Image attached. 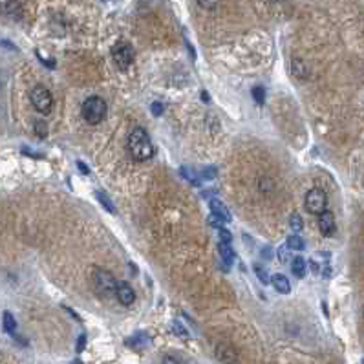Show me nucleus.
Wrapping results in <instances>:
<instances>
[{
  "instance_id": "1",
  "label": "nucleus",
  "mask_w": 364,
  "mask_h": 364,
  "mask_svg": "<svg viewBox=\"0 0 364 364\" xmlns=\"http://www.w3.org/2000/svg\"><path fill=\"white\" fill-rule=\"evenodd\" d=\"M128 150L136 161H149L154 156V147L150 136L143 128H134L128 136Z\"/></svg>"
},
{
  "instance_id": "2",
  "label": "nucleus",
  "mask_w": 364,
  "mask_h": 364,
  "mask_svg": "<svg viewBox=\"0 0 364 364\" xmlns=\"http://www.w3.org/2000/svg\"><path fill=\"white\" fill-rule=\"evenodd\" d=\"M106 112H108V106H106V101L103 97L90 95L86 101L83 103V117L86 119V123L90 125L101 123L103 119L106 117Z\"/></svg>"
},
{
  "instance_id": "3",
  "label": "nucleus",
  "mask_w": 364,
  "mask_h": 364,
  "mask_svg": "<svg viewBox=\"0 0 364 364\" xmlns=\"http://www.w3.org/2000/svg\"><path fill=\"white\" fill-rule=\"evenodd\" d=\"M92 282H93V287H95L97 293L101 295V297H105V299H108V297H114V295H115L117 280H115L114 275H112L110 271H106V269H103V268L93 269Z\"/></svg>"
},
{
  "instance_id": "4",
  "label": "nucleus",
  "mask_w": 364,
  "mask_h": 364,
  "mask_svg": "<svg viewBox=\"0 0 364 364\" xmlns=\"http://www.w3.org/2000/svg\"><path fill=\"white\" fill-rule=\"evenodd\" d=\"M31 105L35 106L37 112H40L42 115H48L52 112L53 106V99L52 93L46 86H35L31 90Z\"/></svg>"
},
{
  "instance_id": "5",
  "label": "nucleus",
  "mask_w": 364,
  "mask_h": 364,
  "mask_svg": "<svg viewBox=\"0 0 364 364\" xmlns=\"http://www.w3.org/2000/svg\"><path fill=\"white\" fill-rule=\"evenodd\" d=\"M134 57H136V53H134V48L128 42H117L114 50H112V59H114L119 70H127L128 66L134 62Z\"/></svg>"
},
{
  "instance_id": "6",
  "label": "nucleus",
  "mask_w": 364,
  "mask_h": 364,
  "mask_svg": "<svg viewBox=\"0 0 364 364\" xmlns=\"http://www.w3.org/2000/svg\"><path fill=\"white\" fill-rule=\"evenodd\" d=\"M326 205H328V196L322 189L315 187L311 189L309 192L306 194V209L307 212H311V214H321L322 211H326Z\"/></svg>"
},
{
  "instance_id": "7",
  "label": "nucleus",
  "mask_w": 364,
  "mask_h": 364,
  "mask_svg": "<svg viewBox=\"0 0 364 364\" xmlns=\"http://www.w3.org/2000/svg\"><path fill=\"white\" fill-rule=\"evenodd\" d=\"M319 229H321L322 236H333L335 229H337L333 212L326 209V211H322L321 214H319Z\"/></svg>"
},
{
  "instance_id": "8",
  "label": "nucleus",
  "mask_w": 364,
  "mask_h": 364,
  "mask_svg": "<svg viewBox=\"0 0 364 364\" xmlns=\"http://www.w3.org/2000/svg\"><path fill=\"white\" fill-rule=\"evenodd\" d=\"M216 357L218 360H222L224 364H236L238 362V351L234 350L231 344H225V343H220L214 350Z\"/></svg>"
},
{
  "instance_id": "9",
  "label": "nucleus",
  "mask_w": 364,
  "mask_h": 364,
  "mask_svg": "<svg viewBox=\"0 0 364 364\" xmlns=\"http://www.w3.org/2000/svg\"><path fill=\"white\" fill-rule=\"evenodd\" d=\"M115 299L123 306H132L136 302V293L132 289V285L127 284V282H117V287H115Z\"/></svg>"
},
{
  "instance_id": "10",
  "label": "nucleus",
  "mask_w": 364,
  "mask_h": 364,
  "mask_svg": "<svg viewBox=\"0 0 364 364\" xmlns=\"http://www.w3.org/2000/svg\"><path fill=\"white\" fill-rule=\"evenodd\" d=\"M209 207H211V212L214 216H218L220 220H224V222H231V211L227 209V205H225L224 202H220V200H216V198H212V200H209Z\"/></svg>"
},
{
  "instance_id": "11",
  "label": "nucleus",
  "mask_w": 364,
  "mask_h": 364,
  "mask_svg": "<svg viewBox=\"0 0 364 364\" xmlns=\"http://www.w3.org/2000/svg\"><path fill=\"white\" fill-rule=\"evenodd\" d=\"M218 253H220V258L224 260L225 265H233L234 258H236V253H234V249L231 247V244H227V241H220L218 240Z\"/></svg>"
},
{
  "instance_id": "12",
  "label": "nucleus",
  "mask_w": 364,
  "mask_h": 364,
  "mask_svg": "<svg viewBox=\"0 0 364 364\" xmlns=\"http://www.w3.org/2000/svg\"><path fill=\"white\" fill-rule=\"evenodd\" d=\"M271 282H273V287L278 291V293H282V295H287L291 291V284H289V280L284 277V275H275V277L271 278Z\"/></svg>"
},
{
  "instance_id": "13",
  "label": "nucleus",
  "mask_w": 364,
  "mask_h": 364,
  "mask_svg": "<svg viewBox=\"0 0 364 364\" xmlns=\"http://www.w3.org/2000/svg\"><path fill=\"white\" fill-rule=\"evenodd\" d=\"M306 269H307V263L302 256H295L293 262H291V271L297 278H304L306 277Z\"/></svg>"
},
{
  "instance_id": "14",
  "label": "nucleus",
  "mask_w": 364,
  "mask_h": 364,
  "mask_svg": "<svg viewBox=\"0 0 364 364\" xmlns=\"http://www.w3.org/2000/svg\"><path fill=\"white\" fill-rule=\"evenodd\" d=\"M180 174L183 176L185 180L189 181L190 185H194V187H200V174H198V172L194 171L192 167H181L180 168Z\"/></svg>"
},
{
  "instance_id": "15",
  "label": "nucleus",
  "mask_w": 364,
  "mask_h": 364,
  "mask_svg": "<svg viewBox=\"0 0 364 364\" xmlns=\"http://www.w3.org/2000/svg\"><path fill=\"white\" fill-rule=\"evenodd\" d=\"M127 344L128 346H132V348H137V350H141V348H147L150 344V338L147 337L145 333H137V335H134V337H130L127 341Z\"/></svg>"
},
{
  "instance_id": "16",
  "label": "nucleus",
  "mask_w": 364,
  "mask_h": 364,
  "mask_svg": "<svg viewBox=\"0 0 364 364\" xmlns=\"http://www.w3.org/2000/svg\"><path fill=\"white\" fill-rule=\"evenodd\" d=\"M4 13L11 18L20 17V4H18V0H8L4 6Z\"/></svg>"
},
{
  "instance_id": "17",
  "label": "nucleus",
  "mask_w": 364,
  "mask_h": 364,
  "mask_svg": "<svg viewBox=\"0 0 364 364\" xmlns=\"http://www.w3.org/2000/svg\"><path fill=\"white\" fill-rule=\"evenodd\" d=\"M2 322H4L6 333L15 335V329H17V321H15V317L11 315L9 311H4V315H2Z\"/></svg>"
},
{
  "instance_id": "18",
  "label": "nucleus",
  "mask_w": 364,
  "mask_h": 364,
  "mask_svg": "<svg viewBox=\"0 0 364 364\" xmlns=\"http://www.w3.org/2000/svg\"><path fill=\"white\" fill-rule=\"evenodd\" d=\"M289 227L293 229V233H300L304 229V222H302V216L299 212H293L289 216Z\"/></svg>"
},
{
  "instance_id": "19",
  "label": "nucleus",
  "mask_w": 364,
  "mask_h": 364,
  "mask_svg": "<svg viewBox=\"0 0 364 364\" xmlns=\"http://www.w3.org/2000/svg\"><path fill=\"white\" fill-rule=\"evenodd\" d=\"M95 196H97V200H99V203H101V205L105 207V209H106L108 212H112V214H115V212H117V211H115L114 203L110 202V198L106 196L105 192H101V190H99V192H95Z\"/></svg>"
},
{
  "instance_id": "20",
  "label": "nucleus",
  "mask_w": 364,
  "mask_h": 364,
  "mask_svg": "<svg viewBox=\"0 0 364 364\" xmlns=\"http://www.w3.org/2000/svg\"><path fill=\"white\" fill-rule=\"evenodd\" d=\"M285 246L293 251H300V249H304V240L300 236H297V234H291V236H287Z\"/></svg>"
},
{
  "instance_id": "21",
  "label": "nucleus",
  "mask_w": 364,
  "mask_h": 364,
  "mask_svg": "<svg viewBox=\"0 0 364 364\" xmlns=\"http://www.w3.org/2000/svg\"><path fill=\"white\" fill-rule=\"evenodd\" d=\"M253 269H255V275L260 278V282H262V284H269V282H271V277L268 275V269L263 268V265H260V263H255V265H253Z\"/></svg>"
},
{
  "instance_id": "22",
  "label": "nucleus",
  "mask_w": 364,
  "mask_h": 364,
  "mask_svg": "<svg viewBox=\"0 0 364 364\" xmlns=\"http://www.w3.org/2000/svg\"><path fill=\"white\" fill-rule=\"evenodd\" d=\"M293 68H291V70H293V75L295 77H299V79H302V77H306L307 75V70H306V66H304V62H300V61H297V59H295L293 61Z\"/></svg>"
},
{
  "instance_id": "23",
  "label": "nucleus",
  "mask_w": 364,
  "mask_h": 364,
  "mask_svg": "<svg viewBox=\"0 0 364 364\" xmlns=\"http://www.w3.org/2000/svg\"><path fill=\"white\" fill-rule=\"evenodd\" d=\"M172 331H174V333L178 335V337H181V338H189V331H187V328L181 326L178 321L172 322Z\"/></svg>"
},
{
  "instance_id": "24",
  "label": "nucleus",
  "mask_w": 364,
  "mask_h": 364,
  "mask_svg": "<svg viewBox=\"0 0 364 364\" xmlns=\"http://www.w3.org/2000/svg\"><path fill=\"white\" fill-rule=\"evenodd\" d=\"M253 97H255V101L258 103V105H263V103H265V90H263V86L253 88Z\"/></svg>"
},
{
  "instance_id": "25",
  "label": "nucleus",
  "mask_w": 364,
  "mask_h": 364,
  "mask_svg": "<svg viewBox=\"0 0 364 364\" xmlns=\"http://www.w3.org/2000/svg\"><path fill=\"white\" fill-rule=\"evenodd\" d=\"M218 234H220V241H227V244H231V241H233V234H231V231H229V229H225V225L218 229Z\"/></svg>"
},
{
  "instance_id": "26",
  "label": "nucleus",
  "mask_w": 364,
  "mask_h": 364,
  "mask_svg": "<svg viewBox=\"0 0 364 364\" xmlns=\"http://www.w3.org/2000/svg\"><path fill=\"white\" fill-rule=\"evenodd\" d=\"M202 176L205 180H214L216 176H218V171H216V167H205L202 171Z\"/></svg>"
},
{
  "instance_id": "27",
  "label": "nucleus",
  "mask_w": 364,
  "mask_h": 364,
  "mask_svg": "<svg viewBox=\"0 0 364 364\" xmlns=\"http://www.w3.org/2000/svg\"><path fill=\"white\" fill-rule=\"evenodd\" d=\"M207 222H209V225H211V227H216V229L224 227V225H225L224 220H220L218 216H214V214L209 216V220H207Z\"/></svg>"
},
{
  "instance_id": "28",
  "label": "nucleus",
  "mask_w": 364,
  "mask_h": 364,
  "mask_svg": "<svg viewBox=\"0 0 364 364\" xmlns=\"http://www.w3.org/2000/svg\"><path fill=\"white\" fill-rule=\"evenodd\" d=\"M35 134L39 137H46V134H48V128H46V125L42 121H37L35 123Z\"/></svg>"
},
{
  "instance_id": "29",
  "label": "nucleus",
  "mask_w": 364,
  "mask_h": 364,
  "mask_svg": "<svg viewBox=\"0 0 364 364\" xmlns=\"http://www.w3.org/2000/svg\"><path fill=\"white\" fill-rule=\"evenodd\" d=\"M287 256H289V247L282 246L280 249H278V260H280L282 263H285L287 262Z\"/></svg>"
},
{
  "instance_id": "30",
  "label": "nucleus",
  "mask_w": 364,
  "mask_h": 364,
  "mask_svg": "<svg viewBox=\"0 0 364 364\" xmlns=\"http://www.w3.org/2000/svg\"><path fill=\"white\" fill-rule=\"evenodd\" d=\"M198 4L203 9H214L218 6V0H198Z\"/></svg>"
},
{
  "instance_id": "31",
  "label": "nucleus",
  "mask_w": 364,
  "mask_h": 364,
  "mask_svg": "<svg viewBox=\"0 0 364 364\" xmlns=\"http://www.w3.org/2000/svg\"><path fill=\"white\" fill-rule=\"evenodd\" d=\"M150 110H152V114H154V115H161V114H163V105H161L159 101H156V103H152Z\"/></svg>"
},
{
  "instance_id": "32",
  "label": "nucleus",
  "mask_w": 364,
  "mask_h": 364,
  "mask_svg": "<svg viewBox=\"0 0 364 364\" xmlns=\"http://www.w3.org/2000/svg\"><path fill=\"white\" fill-rule=\"evenodd\" d=\"M84 346H86V335H81L79 341H77V348H75L77 353H81V351L84 350Z\"/></svg>"
},
{
  "instance_id": "33",
  "label": "nucleus",
  "mask_w": 364,
  "mask_h": 364,
  "mask_svg": "<svg viewBox=\"0 0 364 364\" xmlns=\"http://www.w3.org/2000/svg\"><path fill=\"white\" fill-rule=\"evenodd\" d=\"M309 268H311V271L315 273V275H319V273L322 271V268H321V263L317 262V258H313L311 262H309Z\"/></svg>"
},
{
  "instance_id": "34",
  "label": "nucleus",
  "mask_w": 364,
  "mask_h": 364,
  "mask_svg": "<svg viewBox=\"0 0 364 364\" xmlns=\"http://www.w3.org/2000/svg\"><path fill=\"white\" fill-rule=\"evenodd\" d=\"M161 364H180V360L176 359L174 355H165L161 360Z\"/></svg>"
},
{
  "instance_id": "35",
  "label": "nucleus",
  "mask_w": 364,
  "mask_h": 364,
  "mask_svg": "<svg viewBox=\"0 0 364 364\" xmlns=\"http://www.w3.org/2000/svg\"><path fill=\"white\" fill-rule=\"evenodd\" d=\"M77 167L81 168V172H83V174H90V168H88L83 161H77Z\"/></svg>"
},
{
  "instance_id": "36",
  "label": "nucleus",
  "mask_w": 364,
  "mask_h": 364,
  "mask_svg": "<svg viewBox=\"0 0 364 364\" xmlns=\"http://www.w3.org/2000/svg\"><path fill=\"white\" fill-rule=\"evenodd\" d=\"M202 99H203V101H209V93H207V92H202Z\"/></svg>"
},
{
  "instance_id": "37",
  "label": "nucleus",
  "mask_w": 364,
  "mask_h": 364,
  "mask_svg": "<svg viewBox=\"0 0 364 364\" xmlns=\"http://www.w3.org/2000/svg\"><path fill=\"white\" fill-rule=\"evenodd\" d=\"M71 364H83V362H81V360H74Z\"/></svg>"
},
{
  "instance_id": "38",
  "label": "nucleus",
  "mask_w": 364,
  "mask_h": 364,
  "mask_svg": "<svg viewBox=\"0 0 364 364\" xmlns=\"http://www.w3.org/2000/svg\"><path fill=\"white\" fill-rule=\"evenodd\" d=\"M362 364H364V362H362Z\"/></svg>"
}]
</instances>
